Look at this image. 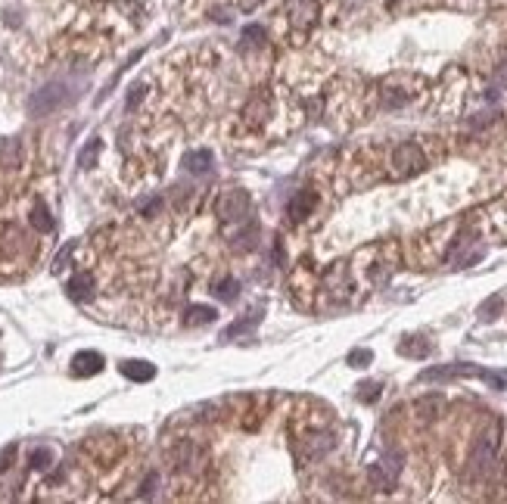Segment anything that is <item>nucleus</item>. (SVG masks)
<instances>
[{
	"mask_svg": "<svg viewBox=\"0 0 507 504\" xmlns=\"http://www.w3.org/2000/svg\"><path fill=\"white\" fill-rule=\"evenodd\" d=\"M159 209H162V199H159V196H156V199H150V203H144V205H140V215L153 218V215H156V212H159Z\"/></svg>",
	"mask_w": 507,
	"mask_h": 504,
	"instance_id": "cd10ccee",
	"label": "nucleus"
},
{
	"mask_svg": "<svg viewBox=\"0 0 507 504\" xmlns=\"http://www.w3.org/2000/svg\"><path fill=\"white\" fill-rule=\"evenodd\" d=\"M156 485H159V473H150L144 483V489H140V498H153L156 495Z\"/></svg>",
	"mask_w": 507,
	"mask_h": 504,
	"instance_id": "bb28decb",
	"label": "nucleus"
},
{
	"mask_svg": "<svg viewBox=\"0 0 507 504\" xmlns=\"http://www.w3.org/2000/svg\"><path fill=\"white\" fill-rule=\"evenodd\" d=\"M287 16H289V28L296 31V44H302L305 35L312 31V25L318 22V3L314 0H293Z\"/></svg>",
	"mask_w": 507,
	"mask_h": 504,
	"instance_id": "39448f33",
	"label": "nucleus"
},
{
	"mask_svg": "<svg viewBox=\"0 0 507 504\" xmlns=\"http://www.w3.org/2000/svg\"><path fill=\"white\" fill-rule=\"evenodd\" d=\"M399 352L408 355V358H426V355H430V342H423L420 336H408L399 346Z\"/></svg>",
	"mask_w": 507,
	"mask_h": 504,
	"instance_id": "f3484780",
	"label": "nucleus"
},
{
	"mask_svg": "<svg viewBox=\"0 0 507 504\" xmlns=\"http://www.w3.org/2000/svg\"><path fill=\"white\" fill-rule=\"evenodd\" d=\"M75 246H78V240H69L63 249H59L57 259H53V274H59L66 265H69V259H72V252H75Z\"/></svg>",
	"mask_w": 507,
	"mask_h": 504,
	"instance_id": "6ab92c4d",
	"label": "nucleus"
},
{
	"mask_svg": "<svg viewBox=\"0 0 507 504\" xmlns=\"http://www.w3.org/2000/svg\"><path fill=\"white\" fill-rule=\"evenodd\" d=\"M401 460H405V454L401 451H389L386 458H380L376 464H370L367 476H370V485L380 492H389L395 485V479H399L401 473Z\"/></svg>",
	"mask_w": 507,
	"mask_h": 504,
	"instance_id": "7ed1b4c3",
	"label": "nucleus"
},
{
	"mask_svg": "<svg viewBox=\"0 0 507 504\" xmlns=\"http://www.w3.org/2000/svg\"><path fill=\"white\" fill-rule=\"evenodd\" d=\"M495 442H498V429L482 433L479 442L473 445V454H470V473H473L476 479L486 476V473L492 470V464H495Z\"/></svg>",
	"mask_w": 507,
	"mask_h": 504,
	"instance_id": "0eeeda50",
	"label": "nucleus"
},
{
	"mask_svg": "<svg viewBox=\"0 0 507 504\" xmlns=\"http://www.w3.org/2000/svg\"><path fill=\"white\" fill-rule=\"evenodd\" d=\"M72 100L69 93V84L66 81H50V84H44L41 91L32 93V100H28V112L32 115H50V112H57L59 106H66Z\"/></svg>",
	"mask_w": 507,
	"mask_h": 504,
	"instance_id": "f03ea898",
	"label": "nucleus"
},
{
	"mask_svg": "<svg viewBox=\"0 0 507 504\" xmlns=\"http://www.w3.org/2000/svg\"><path fill=\"white\" fill-rule=\"evenodd\" d=\"M237 286H240L237 280H224V283H218L212 292L221 299V302H233V299H237Z\"/></svg>",
	"mask_w": 507,
	"mask_h": 504,
	"instance_id": "4be33fe9",
	"label": "nucleus"
},
{
	"mask_svg": "<svg viewBox=\"0 0 507 504\" xmlns=\"http://www.w3.org/2000/svg\"><path fill=\"white\" fill-rule=\"evenodd\" d=\"M258 321H262V311H258V308H256V311H249V315H246L243 321H233L231 327L224 330V339H233V336H243V333H249V330L256 327Z\"/></svg>",
	"mask_w": 507,
	"mask_h": 504,
	"instance_id": "dca6fc26",
	"label": "nucleus"
},
{
	"mask_svg": "<svg viewBox=\"0 0 507 504\" xmlns=\"http://www.w3.org/2000/svg\"><path fill=\"white\" fill-rule=\"evenodd\" d=\"M13 458H16V445H7L3 451H0V470H7Z\"/></svg>",
	"mask_w": 507,
	"mask_h": 504,
	"instance_id": "c85d7f7f",
	"label": "nucleus"
},
{
	"mask_svg": "<svg viewBox=\"0 0 507 504\" xmlns=\"http://www.w3.org/2000/svg\"><path fill=\"white\" fill-rule=\"evenodd\" d=\"M370 361H374V352H370V348H355V352H349L352 367H367Z\"/></svg>",
	"mask_w": 507,
	"mask_h": 504,
	"instance_id": "b1692460",
	"label": "nucleus"
},
{
	"mask_svg": "<svg viewBox=\"0 0 507 504\" xmlns=\"http://www.w3.org/2000/svg\"><path fill=\"white\" fill-rule=\"evenodd\" d=\"M426 159H423V149L417 143H401L399 149L392 153V174L395 178H411V174L423 171Z\"/></svg>",
	"mask_w": 507,
	"mask_h": 504,
	"instance_id": "423d86ee",
	"label": "nucleus"
},
{
	"mask_svg": "<svg viewBox=\"0 0 507 504\" xmlns=\"http://www.w3.org/2000/svg\"><path fill=\"white\" fill-rule=\"evenodd\" d=\"M455 377H479L486 380L495 389H507V371L495 373V371H482L476 364H442V367H430V371L420 373V383H432V380H455Z\"/></svg>",
	"mask_w": 507,
	"mask_h": 504,
	"instance_id": "f257e3e1",
	"label": "nucleus"
},
{
	"mask_svg": "<svg viewBox=\"0 0 507 504\" xmlns=\"http://www.w3.org/2000/svg\"><path fill=\"white\" fill-rule=\"evenodd\" d=\"M495 78H498L501 87H507V62H504V66H498V75H495Z\"/></svg>",
	"mask_w": 507,
	"mask_h": 504,
	"instance_id": "c756f323",
	"label": "nucleus"
},
{
	"mask_svg": "<svg viewBox=\"0 0 507 504\" xmlns=\"http://www.w3.org/2000/svg\"><path fill=\"white\" fill-rule=\"evenodd\" d=\"M100 149H103L100 137H94V140H90L88 147L82 149V156H78V165H82V168H90V165L97 162V156H100Z\"/></svg>",
	"mask_w": 507,
	"mask_h": 504,
	"instance_id": "a211bd4d",
	"label": "nucleus"
},
{
	"mask_svg": "<svg viewBox=\"0 0 507 504\" xmlns=\"http://www.w3.org/2000/svg\"><path fill=\"white\" fill-rule=\"evenodd\" d=\"M249 193L246 190H224L218 199H215V215L221 221H243L249 215Z\"/></svg>",
	"mask_w": 507,
	"mask_h": 504,
	"instance_id": "20e7f679",
	"label": "nucleus"
},
{
	"mask_svg": "<svg viewBox=\"0 0 507 504\" xmlns=\"http://www.w3.org/2000/svg\"><path fill=\"white\" fill-rule=\"evenodd\" d=\"M122 373H125L128 380H134V383H150V380L156 377V367H153L150 361H125V364H122Z\"/></svg>",
	"mask_w": 507,
	"mask_h": 504,
	"instance_id": "ddd939ff",
	"label": "nucleus"
},
{
	"mask_svg": "<svg viewBox=\"0 0 507 504\" xmlns=\"http://www.w3.org/2000/svg\"><path fill=\"white\" fill-rule=\"evenodd\" d=\"M212 162H215L212 149H190V153L184 156V168L193 174H206L209 168H212Z\"/></svg>",
	"mask_w": 507,
	"mask_h": 504,
	"instance_id": "f8f14e48",
	"label": "nucleus"
},
{
	"mask_svg": "<svg viewBox=\"0 0 507 504\" xmlns=\"http://www.w3.org/2000/svg\"><path fill=\"white\" fill-rule=\"evenodd\" d=\"M32 227L41 230V234H53V227H57V221H53V215L47 212L44 203H35V209H32Z\"/></svg>",
	"mask_w": 507,
	"mask_h": 504,
	"instance_id": "2eb2a0df",
	"label": "nucleus"
},
{
	"mask_svg": "<svg viewBox=\"0 0 507 504\" xmlns=\"http://www.w3.org/2000/svg\"><path fill=\"white\" fill-rule=\"evenodd\" d=\"M103 355L100 352H78L75 358H72V373L75 377H94V373L103 371Z\"/></svg>",
	"mask_w": 507,
	"mask_h": 504,
	"instance_id": "9d476101",
	"label": "nucleus"
},
{
	"mask_svg": "<svg viewBox=\"0 0 507 504\" xmlns=\"http://www.w3.org/2000/svg\"><path fill=\"white\" fill-rule=\"evenodd\" d=\"M16 159H19V143L16 140L0 143V162H3V165H16Z\"/></svg>",
	"mask_w": 507,
	"mask_h": 504,
	"instance_id": "aec40b11",
	"label": "nucleus"
},
{
	"mask_svg": "<svg viewBox=\"0 0 507 504\" xmlns=\"http://www.w3.org/2000/svg\"><path fill=\"white\" fill-rule=\"evenodd\" d=\"M358 398H361V402H376V398H380V383H364L361 392H358Z\"/></svg>",
	"mask_w": 507,
	"mask_h": 504,
	"instance_id": "a878e982",
	"label": "nucleus"
},
{
	"mask_svg": "<svg viewBox=\"0 0 507 504\" xmlns=\"http://www.w3.org/2000/svg\"><path fill=\"white\" fill-rule=\"evenodd\" d=\"M144 97H146V84H134L131 93H128V112L137 109V106L144 103Z\"/></svg>",
	"mask_w": 507,
	"mask_h": 504,
	"instance_id": "393cba45",
	"label": "nucleus"
},
{
	"mask_svg": "<svg viewBox=\"0 0 507 504\" xmlns=\"http://www.w3.org/2000/svg\"><path fill=\"white\" fill-rule=\"evenodd\" d=\"M66 290H69V296L75 299V302H90V299H94V277H90L88 271H82L69 280Z\"/></svg>",
	"mask_w": 507,
	"mask_h": 504,
	"instance_id": "9b49d317",
	"label": "nucleus"
},
{
	"mask_svg": "<svg viewBox=\"0 0 507 504\" xmlns=\"http://www.w3.org/2000/svg\"><path fill=\"white\" fill-rule=\"evenodd\" d=\"M314 205H318V193L312 190V187H305V190H299L293 199H289L287 212L293 221H302V218H308L314 212Z\"/></svg>",
	"mask_w": 507,
	"mask_h": 504,
	"instance_id": "1a4fd4ad",
	"label": "nucleus"
},
{
	"mask_svg": "<svg viewBox=\"0 0 507 504\" xmlns=\"http://www.w3.org/2000/svg\"><path fill=\"white\" fill-rule=\"evenodd\" d=\"M498 311H501V296H492L488 302H482L479 321H495V317H498Z\"/></svg>",
	"mask_w": 507,
	"mask_h": 504,
	"instance_id": "5701e85b",
	"label": "nucleus"
},
{
	"mask_svg": "<svg viewBox=\"0 0 507 504\" xmlns=\"http://www.w3.org/2000/svg\"><path fill=\"white\" fill-rule=\"evenodd\" d=\"M28 460H32L35 470H47V467L53 464V451H50V448H35Z\"/></svg>",
	"mask_w": 507,
	"mask_h": 504,
	"instance_id": "412c9836",
	"label": "nucleus"
},
{
	"mask_svg": "<svg viewBox=\"0 0 507 504\" xmlns=\"http://www.w3.org/2000/svg\"><path fill=\"white\" fill-rule=\"evenodd\" d=\"M265 118H268V93L256 91L243 106V122L249 124V128H256V124H262Z\"/></svg>",
	"mask_w": 507,
	"mask_h": 504,
	"instance_id": "6e6552de",
	"label": "nucleus"
},
{
	"mask_svg": "<svg viewBox=\"0 0 507 504\" xmlns=\"http://www.w3.org/2000/svg\"><path fill=\"white\" fill-rule=\"evenodd\" d=\"M215 317L218 315H215L212 305H200V302L190 305V308L184 311V324H187V327H206V324H212Z\"/></svg>",
	"mask_w": 507,
	"mask_h": 504,
	"instance_id": "4468645a",
	"label": "nucleus"
}]
</instances>
